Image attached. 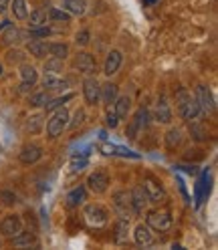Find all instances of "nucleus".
Segmentation results:
<instances>
[{"instance_id":"nucleus-1","label":"nucleus","mask_w":218,"mask_h":250,"mask_svg":"<svg viewBox=\"0 0 218 250\" xmlns=\"http://www.w3.org/2000/svg\"><path fill=\"white\" fill-rule=\"evenodd\" d=\"M176 103H178V113L184 121H194L202 115L200 111V107H198V101L196 97L192 95L190 91H186V89H180L178 91V95H176Z\"/></svg>"},{"instance_id":"nucleus-2","label":"nucleus","mask_w":218,"mask_h":250,"mask_svg":"<svg viewBox=\"0 0 218 250\" xmlns=\"http://www.w3.org/2000/svg\"><path fill=\"white\" fill-rule=\"evenodd\" d=\"M53 115H51V119L46 121V135L49 137H57V135H61L63 133V129L67 127V123H69V111L65 107H59V109H55V111H51Z\"/></svg>"},{"instance_id":"nucleus-3","label":"nucleus","mask_w":218,"mask_h":250,"mask_svg":"<svg viewBox=\"0 0 218 250\" xmlns=\"http://www.w3.org/2000/svg\"><path fill=\"white\" fill-rule=\"evenodd\" d=\"M83 216H85L87 224L93 226V228H101L109 220V212L101 204H87L85 210H83Z\"/></svg>"},{"instance_id":"nucleus-4","label":"nucleus","mask_w":218,"mask_h":250,"mask_svg":"<svg viewBox=\"0 0 218 250\" xmlns=\"http://www.w3.org/2000/svg\"><path fill=\"white\" fill-rule=\"evenodd\" d=\"M148 121H150V113H148V109H137V111L133 113V119L130 121V125H128V131H126V135L131 139H137L139 135L144 133V129L148 127Z\"/></svg>"},{"instance_id":"nucleus-5","label":"nucleus","mask_w":218,"mask_h":250,"mask_svg":"<svg viewBox=\"0 0 218 250\" xmlns=\"http://www.w3.org/2000/svg\"><path fill=\"white\" fill-rule=\"evenodd\" d=\"M148 226L155 232H168L172 228V214L168 210H153L148 214Z\"/></svg>"},{"instance_id":"nucleus-6","label":"nucleus","mask_w":218,"mask_h":250,"mask_svg":"<svg viewBox=\"0 0 218 250\" xmlns=\"http://www.w3.org/2000/svg\"><path fill=\"white\" fill-rule=\"evenodd\" d=\"M111 200H113V210L117 212V216H119V218H128V220H130V218L133 216L130 192L119 190V192H115V194L111 196Z\"/></svg>"},{"instance_id":"nucleus-7","label":"nucleus","mask_w":218,"mask_h":250,"mask_svg":"<svg viewBox=\"0 0 218 250\" xmlns=\"http://www.w3.org/2000/svg\"><path fill=\"white\" fill-rule=\"evenodd\" d=\"M142 188H144V192H146V196H148L150 204H162V202L166 200V190L162 188V184L155 182L153 178H146Z\"/></svg>"},{"instance_id":"nucleus-8","label":"nucleus","mask_w":218,"mask_h":250,"mask_svg":"<svg viewBox=\"0 0 218 250\" xmlns=\"http://www.w3.org/2000/svg\"><path fill=\"white\" fill-rule=\"evenodd\" d=\"M87 188L93 194H105L107 188H109V176L105 174L103 169H95L87 178Z\"/></svg>"},{"instance_id":"nucleus-9","label":"nucleus","mask_w":218,"mask_h":250,"mask_svg":"<svg viewBox=\"0 0 218 250\" xmlns=\"http://www.w3.org/2000/svg\"><path fill=\"white\" fill-rule=\"evenodd\" d=\"M0 232H2V236H6V238H14L17 234L22 232V220L17 214L4 216L2 222H0Z\"/></svg>"},{"instance_id":"nucleus-10","label":"nucleus","mask_w":218,"mask_h":250,"mask_svg":"<svg viewBox=\"0 0 218 250\" xmlns=\"http://www.w3.org/2000/svg\"><path fill=\"white\" fill-rule=\"evenodd\" d=\"M196 101H198V107H200V111L204 113V115H208V113H212L214 111V97H212V93H210V89L206 87V85H198L196 87Z\"/></svg>"},{"instance_id":"nucleus-11","label":"nucleus","mask_w":218,"mask_h":250,"mask_svg":"<svg viewBox=\"0 0 218 250\" xmlns=\"http://www.w3.org/2000/svg\"><path fill=\"white\" fill-rule=\"evenodd\" d=\"M73 67L79 71V73H83V75H93L97 71V62H95V59H93V55L91 53H79V55H75V61H73Z\"/></svg>"},{"instance_id":"nucleus-12","label":"nucleus","mask_w":218,"mask_h":250,"mask_svg":"<svg viewBox=\"0 0 218 250\" xmlns=\"http://www.w3.org/2000/svg\"><path fill=\"white\" fill-rule=\"evenodd\" d=\"M99 81L95 79V77H87V79L83 81V97H85V103L91 105V107H95L99 103Z\"/></svg>"},{"instance_id":"nucleus-13","label":"nucleus","mask_w":218,"mask_h":250,"mask_svg":"<svg viewBox=\"0 0 218 250\" xmlns=\"http://www.w3.org/2000/svg\"><path fill=\"white\" fill-rule=\"evenodd\" d=\"M44 91H65L69 87V81L61 77V73H44L43 77Z\"/></svg>"},{"instance_id":"nucleus-14","label":"nucleus","mask_w":218,"mask_h":250,"mask_svg":"<svg viewBox=\"0 0 218 250\" xmlns=\"http://www.w3.org/2000/svg\"><path fill=\"white\" fill-rule=\"evenodd\" d=\"M130 198H131V208H133V214H144V210L148 208V196L144 192L142 186H135L133 190L130 192Z\"/></svg>"},{"instance_id":"nucleus-15","label":"nucleus","mask_w":218,"mask_h":250,"mask_svg":"<svg viewBox=\"0 0 218 250\" xmlns=\"http://www.w3.org/2000/svg\"><path fill=\"white\" fill-rule=\"evenodd\" d=\"M133 240H135L137 246H144V248L152 246V244H153L152 228H150L148 224H137V226L133 228Z\"/></svg>"},{"instance_id":"nucleus-16","label":"nucleus","mask_w":218,"mask_h":250,"mask_svg":"<svg viewBox=\"0 0 218 250\" xmlns=\"http://www.w3.org/2000/svg\"><path fill=\"white\" fill-rule=\"evenodd\" d=\"M41 158H43V149H41V146H35V144L24 146V147L21 149V153H19V160H21L22 164H26V166L37 164Z\"/></svg>"},{"instance_id":"nucleus-17","label":"nucleus","mask_w":218,"mask_h":250,"mask_svg":"<svg viewBox=\"0 0 218 250\" xmlns=\"http://www.w3.org/2000/svg\"><path fill=\"white\" fill-rule=\"evenodd\" d=\"M194 192H196V204L200 206L202 202L206 200V196L210 194V174H208V171H202V174H200Z\"/></svg>"},{"instance_id":"nucleus-18","label":"nucleus","mask_w":218,"mask_h":250,"mask_svg":"<svg viewBox=\"0 0 218 250\" xmlns=\"http://www.w3.org/2000/svg\"><path fill=\"white\" fill-rule=\"evenodd\" d=\"M153 119L158 123H170L172 121V109H170V103L160 97L153 105Z\"/></svg>"},{"instance_id":"nucleus-19","label":"nucleus","mask_w":218,"mask_h":250,"mask_svg":"<svg viewBox=\"0 0 218 250\" xmlns=\"http://www.w3.org/2000/svg\"><path fill=\"white\" fill-rule=\"evenodd\" d=\"M121 62H123V55L119 53V51H109L107 53V57H105V65H103V73L107 75V77H111V75H115L117 71H119V67H121Z\"/></svg>"},{"instance_id":"nucleus-20","label":"nucleus","mask_w":218,"mask_h":250,"mask_svg":"<svg viewBox=\"0 0 218 250\" xmlns=\"http://www.w3.org/2000/svg\"><path fill=\"white\" fill-rule=\"evenodd\" d=\"M67 206L69 208H79L81 204H85V200H87V190H85V186H77L73 188V190L67 194Z\"/></svg>"},{"instance_id":"nucleus-21","label":"nucleus","mask_w":218,"mask_h":250,"mask_svg":"<svg viewBox=\"0 0 218 250\" xmlns=\"http://www.w3.org/2000/svg\"><path fill=\"white\" fill-rule=\"evenodd\" d=\"M115 103V107H113V111H115V115H117V119L121 121V119H128L130 117V113H131V97H128V95H117V99L113 101Z\"/></svg>"},{"instance_id":"nucleus-22","label":"nucleus","mask_w":218,"mask_h":250,"mask_svg":"<svg viewBox=\"0 0 218 250\" xmlns=\"http://www.w3.org/2000/svg\"><path fill=\"white\" fill-rule=\"evenodd\" d=\"M117 95H119V87L115 85V83H103L101 85V89H99V101H103V103H107V105H111L115 99H117Z\"/></svg>"},{"instance_id":"nucleus-23","label":"nucleus","mask_w":218,"mask_h":250,"mask_svg":"<svg viewBox=\"0 0 218 250\" xmlns=\"http://www.w3.org/2000/svg\"><path fill=\"white\" fill-rule=\"evenodd\" d=\"M61 6L63 10H67L71 17H81V14L87 12V0H61Z\"/></svg>"},{"instance_id":"nucleus-24","label":"nucleus","mask_w":218,"mask_h":250,"mask_svg":"<svg viewBox=\"0 0 218 250\" xmlns=\"http://www.w3.org/2000/svg\"><path fill=\"white\" fill-rule=\"evenodd\" d=\"M26 37V30H19L14 24H10V26H6L4 30H2V42L4 44H17L19 41H22Z\"/></svg>"},{"instance_id":"nucleus-25","label":"nucleus","mask_w":218,"mask_h":250,"mask_svg":"<svg viewBox=\"0 0 218 250\" xmlns=\"http://www.w3.org/2000/svg\"><path fill=\"white\" fill-rule=\"evenodd\" d=\"M26 51L33 55V57H37V59H44L46 55H49V42L41 41V39H33V41L28 42Z\"/></svg>"},{"instance_id":"nucleus-26","label":"nucleus","mask_w":218,"mask_h":250,"mask_svg":"<svg viewBox=\"0 0 218 250\" xmlns=\"http://www.w3.org/2000/svg\"><path fill=\"white\" fill-rule=\"evenodd\" d=\"M28 28H37V26H44V24H49V19H46V10H33V12H28Z\"/></svg>"},{"instance_id":"nucleus-27","label":"nucleus","mask_w":218,"mask_h":250,"mask_svg":"<svg viewBox=\"0 0 218 250\" xmlns=\"http://www.w3.org/2000/svg\"><path fill=\"white\" fill-rule=\"evenodd\" d=\"M21 79L24 83H30V85H35L39 81V73L33 65H28V62H21Z\"/></svg>"},{"instance_id":"nucleus-28","label":"nucleus","mask_w":218,"mask_h":250,"mask_svg":"<svg viewBox=\"0 0 218 250\" xmlns=\"http://www.w3.org/2000/svg\"><path fill=\"white\" fill-rule=\"evenodd\" d=\"M8 6H10V10H12V14H14V19L17 21H26V17H28L26 0H12Z\"/></svg>"},{"instance_id":"nucleus-29","label":"nucleus","mask_w":218,"mask_h":250,"mask_svg":"<svg viewBox=\"0 0 218 250\" xmlns=\"http://www.w3.org/2000/svg\"><path fill=\"white\" fill-rule=\"evenodd\" d=\"M49 57L65 61L69 57V44H65V42H49Z\"/></svg>"},{"instance_id":"nucleus-30","label":"nucleus","mask_w":218,"mask_h":250,"mask_svg":"<svg viewBox=\"0 0 218 250\" xmlns=\"http://www.w3.org/2000/svg\"><path fill=\"white\" fill-rule=\"evenodd\" d=\"M46 19H49L51 22H69L71 21V14L63 8H49L46 10Z\"/></svg>"},{"instance_id":"nucleus-31","label":"nucleus","mask_w":218,"mask_h":250,"mask_svg":"<svg viewBox=\"0 0 218 250\" xmlns=\"http://www.w3.org/2000/svg\"><path fill=\"white\" fill-rule=\"evenodd\" d=\"M128 232H130V220L128 218H119L115 224V240L117 242H126L128 240Z\"/></svg>"},{"instance_id":"nucleus-32","label":"nucleus","mask_w":218,"mask_h":250,"mask_svg":"<svg viewBox=\"0 0 218 250\" xmlns=\"http://www.w3.org/2000/svg\"><path fill=\"white\" fill-rule=\"evenodd\" d=\"M182 144V129H178V127H172L168 133H166V147H170V149H174V147H178Z\"/></svg>"},{"instance_id":"nucleus-33","label":"nucleus","mask_w":218,"mask_h":250,"mask_svg":"<svg viewBox=\"0 0 218 250\" xmlns=\"http://www.w3.org/2000/svg\"><path fill=\"white\" fill-rule=\"evenodd\" d=\"M190 123V135L196 139V142H204V139L208 137V131H206V127L202 123H196V119L194 121H188Z\"/></svg>"},{"instance_id":"nucleus-34","label":"nucleus","mask_w":218,"mask_h":250,"mask_svg":"<svg viewBox=\"0 0 218 250\" xmlns=\"http://www.w3.org/2000/svg\"><path fill=\"white\" fill-rule=\"evenodd\" d=\"M103 149H105V153L107 155H123V158H133V160H137L139 155L137 153H133V151H130V149H126V147H117V146H103Z\"/></svg>"},{"instance_id":"nucleus-35","label":"nucleus","mask_w":218,"mask_h":250,"mask_svg":"<svg viewBox=\"0 0 218 250\" xmlns=\"http://www.w3.org/2000/svg\"><path fill=\"white\" fill-rule=\"evenodd\" d=\"M51 95L46 91H41V93H35V95H30L28 97V105H33V107H44L46 103H49Z\"/></svg>"},{"instance_id":"nucleus-36","label":"nucleus","mask_w":218,"mask_h":250,"mask_svg":"<svg viewBox=\"0 0 218 250\" xmlns=\"http://www.w3.org/2000/svg\"><path fill=\"white\" fill-rule=\"evenodd\" d=\"M63 59H55V57H51V59H46L44 61V73H61L63 71Z\"/></svg>"},{"instance_id":"nucleus-37","label":"nucleus","mask_w":218,"mask_h":250,"mask_svg":"<svg viewBox=\"0 0 218 250\" xmlns=\"http://www.w3.org/2000/svg\"><path fill=\"white\" fill-rule=\"evenodd\" d=\"M26 129L30 133H39L43 129V115H30L26 119Z\"/></svg>"},{"instance_id":"nucleus-38","label":"nucleus","mask_w":218,"mask_h":250,"mask_svg":"<svg viewBox=\"0 0 218 250\" xmlns=\"http://www.w3.org/2000/svg\"><path fill=\"white\" fill-rule=\"evenodd\" d=\"M24 59H26V55L21 49H10L6 53V61L10 62V65H21V62H24Z\"/></svg>"},{"instance_id":"nucleus-39","label":"nucleus","mask_w":218,"mask_h":250,"mask_svg":"<svg viewBox=\"0 0 218 250\" xmlns=\"http://www.w3.org/2000/svg\"><path fill=\"white\" fill-rule=\"evenodd\" d=\"M69 99H73V93H67V95L65 97H57V99H49V103H46L44 105V109H46V111H55V109H59V107H63V103L65 101H69Z\"/></svg>"},{"instance_id":"nucleus-40","label":"nucleus","mask_w":218,"mask_h":250,"mask_svg":"<svg viewBox=\"0 0 218 250\" xmlns=\"http://www.w3.org/2000/svg\"><path fill=\"white\" fill-rule=\"evenodd\" d=\"M87 166H89V162L85 155H73L71 158V171H75V174L77 171H83Z\"/></svg>"},{"instance_id":"nucleus-41","label":"nucleus","mask_w":218,"mask_h":250,"mask_svg":"<svg viewBox=\"0 0 218 250\" xmlns=\"http://www.w3.org/2000/svg\"><path fill=\"white\" fill-rule=\"evenodd\" d=\"M12 240H14V244H17V246H30V244L35 242V236H33L30 232H24V230H22V232L17 234V236H14Z\"/></svg>"},{"instance_id":"nucleus-42","label":"nucleus","mask_w":218,"mask_h":250,"mask_svg":"<svg viewBox=\"0 0 218 250\" xmlns=\"http://www.w3.org/2000/svg\"><path fill=\"white\" fill-rule=\"evenodd\" d=\"M91 42V33L89 30H79V33L75 35V44L77 46H87Z\"/></svg>"},{"instance_id":"nucleus-43","label":"nucleus","mask_w":218,"mask_h":250,"mask_svg":"<svg viewBox=\"0 0 218 250\" xmlns=\"http://www.w3.org/2000/svg\"><path fill=\"white\" fill-rule=\"evenodd\" d=\"M105 123H107V127H111V129H115L117 125H119V119H117V115H115V111H113V109H107Z\"/></svg>"},{"instance_id":"nucleus-44","label":"nucleus","mask_w":218,"mask_h":250,"mask_svg":"<svg viewBox=\"0 0 218 250\" xmlns=\"http://www.w3.org/2000/svg\"><path fill=\"white\" fill-rule=\"evenodd\" d=\"M83 121H85V111H83V109H77V113H75L73 121H69V123H67V127L75 129V127H77V125H81Z\"/></svg>"},{"instance_id":"nucleus-45","label":"nucleus","mask_w":218,"mask_h":250,"mask_svg":"<svg viewBox=\"0 0 218 250\" xmlns=\"http://www.w3.org/2000/svg\"><path fill=\"white\" fill-rule=\"evenodd\" d=\"M0 196H2V198H6V200H4V204H6V206L17 204V196H14L12 192H0Z\"/></svg>"},{"instance_id":"nucleus-46","label":"nucleus","mask_w":218,"mask_h":250,"mask_svg":"<svg viewBox=\"0 0 218 250\" xmlns=\"http://www.w3.org/2000/svg\"><path fill=\"white\" fill-rule=\"evenodd\" d=\"M178 167L186 169V171H188V174H198V169H196V166H178Z\"/></svg>"},{"instance_id":"nucleus-47","label":"nucleus","mask_w":218,"mask_h":250,"mask_svg":"<svg viewBox=\"0 0 218 250\" xmlns=\"http://www.w3.org/2000/svg\"><path fill=\"white\" fill-rule=\"evenodd\" d=\"M33 87H35V85H30V83H24V81H22L19 91H21V93H26V91H30V89H33Z\"/></svg>"},{"instance_id":"nucleus-48","label":"nucleus","mask_w":218,"mask_h":250,"mask_svg":"<svg viewBox=\"0 0 218 250\" xmlns=\"http://www.w3.org/2000/svg\"><path fill=\"white\" fill-rule=\"evenodd\" d=\"M8 10V0H0V14H4Z\"/></svg>"},{"instance_id":"nucleus-49","label":"nucleus","mask_w":218,"mask_h":250,"mask_svg":"<svg viewBox=\"0 0 218 250\" xmlns=\"http://www.w3.org/2000/svg\"><path fill=\"white\" fill-rule=\"evenodd\" d=\"M0 75H2V65H0Z\"/></svg>"},{"instance_id":"nucleus-50","label":"nucleus","mask_w":218,"mask_h":250,"mask_svg":"<svg viewBox=\"0 0 218 250\" xmlns=\"http://www.w3.org/2000/svg\"><path fill=\"white\" fill-rule=\"evenodd\" d=\"M0 151H2V146H0Z\"/></svg>"}]
</instances>
